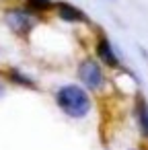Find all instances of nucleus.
<instances>
[{
    "label": "nucleus",
    "mask_w": 148,
    "mask_h": 150,
    "mask_svg": "<svg viewBox=\"0 0 148 150\" xmlns=\"http://www.w3.org/2000/svg\"><path fill=\"white\" fill-rule=\"evenodd\" d=\"M8 80H11L13 84H21V86H27V88H37V84H35L29 76H25L19 68H11V70H8Z\"/></svg>",
    "instance_id": "obj_7"
},
{
    "label": "nucleus",
    "mask_w": 148,
    "mask_h": 150,
    "mask_svg": "<svg viewBox=\"0 0 148 150\" xmlns=\"http://www.w3.org/2000/svg\"><path fill=\"white\" fill-rule=\"evenodd\" d=\"M6 23H8V27L17 33V35H27L31 29H33V25H35V19H33V15L31 13H27V11H11V13H6Z\"/></svg>",
    "instance_id": "obj_3"
},
{
    "label": "nucleus",
    "mask_w": 148,
    "mask_h": 150,
    "mask_svg": "<svg viewBox=\"0 0 148 150\" xmlns=\"http://www.w3.org/2000/svg\"><path fill=\"white\" fill-rule=\"evenodd\" d=\"M136 119H138V125H140L142 134L148 138V103H146L144 97L136 99Z\"/></svg>",
    "instance_id": "obj_6"
},
{
    "label": "nucleus",
    "mask_w": 148,
    "mask_h": 150,
    "mask_svg": "<svg viewBox=\"0 0 148 150\" xmlns=\"http://www.w3.org/2000/svg\"><path fill=\"white\" fill-rule=\"evenodd\" d=\"M0 95H2V86H0Z\"/></svg>",
    "instance_id": "obj_9"
},
{
    "label": "nucleus",
    "mask_w": 148,
    "mask_h": 150,
    "mask_svg": "<svg viewBox=\"0 0 148 150\" xmlns=\"http://www.w3.org/2000/svg\"><path fill=\"white\" fill-rule=\"evenodd\" d=\"M97 56L101 58V62H103L105 66H109V68H119V60H117V56H115V52H113L109 39H107L103 33L99 35V41H97Z\"/></svg>",
    "instance_id": "obj_4"
},
{
    "label": "nucleus",
    "mask_w": 148,
    "mask_h": 150,
    "mask_svg": "<svg viewBox=\"0 0 148 150\" xmlns=\"http://www.w3.org/2000/svg\"><path fill=\"white\" fill-rule=\"evenodd\" d=\"M56 8H58L60 19L66 21V23H86V21H89L86 15H84L80 8H76L74 4H70V2H58Z\"/></svg>",
    "instance_id": "obj_5"
},
{
    "label": "nucleus",
    "mask_w": 148,
    "mask_h": 150,
    "mask_svg": "<svg viewBox=\"0 0 148 150\" xmlns=\"http://www.w3.org/2000/svg\"><path fill=\"white\" fill-rule=\"evenodd\" d=\"M78 78L82 80V84L91 91H99L105 82L103 70L95 60H82L78 66Z\"/></svg>",
    "instance_id": "obj_2"
},
{
    "label": "nucleus",
    "mask_w": 148,
    "mask_h": 150,
    "mask_svg": "<svg viewBox=\"0 0 148 150\" xmlns=\"http://www.w3.org/2000/svg\"><path fill=\"white\" fill-rule=\"evenodd\" d=\"M27 4H29V8L35 11V13H43V11H50V8L54 6L52 0H27Z\"/></svg>",
    "instance_id": "obj_8"
},
{
    "label": "nucleus",
    "mask_w": 148,
    "mask_h": 150,
    "mask_svg": "<svg viewBox=\"0 0 148 150\" xmlns=\"http://www.w3.org/2000/svg\"><path fill=\"white\" fill-rule=\"evenodd\" d=\"M56 103L72 119H82L91 111V97H89V93L82 86H76V84H66V86L58 88Z\"/></svg>",
    "instance_id": "obj_1"
}]
</instances>
